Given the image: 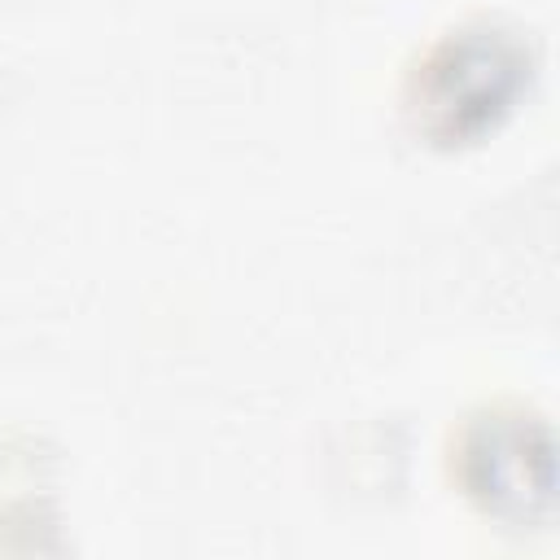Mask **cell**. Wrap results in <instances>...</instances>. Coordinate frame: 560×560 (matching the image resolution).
Wrapping results in <instances>:
<instances>
[{"label":"cell","mask_w":560,"mask_h":560,"mask_svg":"<svg viewBox=\"0 0 560 560\" xmlns=\"http://www.w3.org/2000/svg\"><path fill=\"white\" fill-rule=\"evenodd\" d=\"M459 464L468 494H477L490 512L525 516L534 503H547L551 494L547 429L525 411L481 416L459 446Z\"/></svg>","instance_id":"cell-2"},{"label":"cell","mask_w":560,"mask_h":560,"mask_svg":"<svg viewBox=\"0 0 560 560\" xmlns=\"http://www.w3.org/2000/svg\"><path fill=\"white\" fill-rule=\"evenodd\" d=\"M534 70L529 39L499 22H472L442 35L407 88V109L433 140H464L490 127Z\"/></svg>","instance_id":"cell-1"}]
</instances>
